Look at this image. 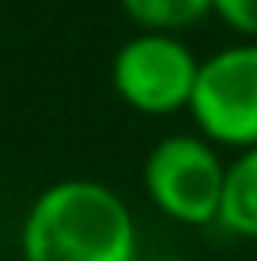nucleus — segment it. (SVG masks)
<instances>
[{"mask_svg": "<svg viewBox=\"0 0 257 261\" xmlns=\"http://www.w3.org/2000/svg\"><path fill=\"white\" fill-rule=\"evenodd\" d=\"M148 261H185V257H148Z\"/></svg>", "mask_w": 257, "mask_h": 261, "instance_id": "nucleus-8", "label": "nucleus"}, {"mask_svg": "<svg viewBox=\"0 0 257 261\" xmlns=\"http://www.w3.org/2000/svg\"><path fill=\"white\" fill-rule=\"evenodd\" d=\"M223 174L227 163L219 159L216 144H208L201 133L197 137L178 133V137L159 140L144 159V190L152 204L163 216L193 223V227L216 223Z\"/></svg>", "mask_w": 257, "mask_h": 261, "instance_id": "nucleus-2", "label": "nucleus"}, {"mask_svg": "<svg viewBox=\"0 0 257 261\" xmlns=\"http://www.w3.org/2000/svg\"><path fill=\"white\" fill-rule=\"evenodd\" d=\"M121 12L148 34H178L212 15V0H121Z\"/></svg>", "mask_w": 257, "mask_h": 261, "instance_id": "nucleus-6", "label": "nucleus"}, {"mask_svg": "<svg viewBox=\"0 0 257 261\" xmlns=\"http://www.w3.org/2000/svg\"><path fill=\"white\" fill-rule=\"evenodd\" d=\"M201 61L178 34H148L121 42L110 61V84L125 106L152 118L189 110Z\"/></svg>", "mask_w": 257, "mask_h": 261, "instance_id": "nucleus-3", "label": "nucleus"}, {"mask_svg": "<svg viewBox=\"0 0 257 261\" xmlns=\"http://www.w3.org/2000/svg\"><path fill=\"white\" fill-rule=\"evenodd\" d=\"M212 15H219L231 31L257 42V0H212Z\"/></svg>", "mask_w": 257, "mask_h": 261, "instance_id": "nucleus-7", "label": "nucleus"}, {"mask_svg": "<svg viewBox=\"0 0 257 261\" xmlns=\"http://www.w3.org/2000/svg\"><path fill=\"white\" fill-rule=\"evenodd\" d=\"M216 223L238 239H257V148H246L227 163Z\"/></svg>", "mask_w": 257, "mask_h": 261, "instance_id": "nucleus-5", "label": "nucleus"}, {"mask_svg": "<svg viewBox=\"0 0 257 261\" xmlns=\"http://www.w3.org/2000/svg\"><path fill=\"white\" fill-rule=\"evenodd\" d=\"M23 261H140L125 197L95 178H65L31 201L19 231Z\"/></svg>", "mask_w": 257, "mask_h": 261, "instance_id": "nucleus-1", "label": "nucleus"}, {"mask_svg": "<svg viewBox=\"0 0 257 261\" xmlns=\"http://www.w3.org/2000/svg\"><path fill=\"white\" fill-rule=\"evenodd\" d=\"M189 114L216 148H257V42L227 46L201 61Z\"/></svg>", "mask_w": 257, "mask_h": 261, "instance_id": "nucleus-4", "label": "nucleus"}]
</instances>
